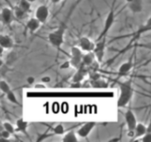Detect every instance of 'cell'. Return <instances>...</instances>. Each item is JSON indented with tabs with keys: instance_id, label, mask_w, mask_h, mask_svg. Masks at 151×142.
<instances>
[{
	"instance_id": "obj_17",
	"label": "cell",
	"mask_w": 151,
	"mask_h": 142,
	"mask_svg": "<svg viewBox=\"0 0 151 142\" xmlns=\"http://www.w3.org/2000/svg\"><path fill=\"white\" fill-rule=\"evenodd\" d=\"M94 59H96V57H94L93 51L86 52V54H84L82 56L81 64H83L84 66H86V67H90V66H91L93 64Z\"/></svg>"
},
{
	"instance_id": "obj_19",
	"label": "cell",
	"mask_w": 151,
	"mask_h": 142,
	"mask_svg": "<svg viewBox=\"0 0 151 142\" xmlns=\"http://www.w3.org/2000/svg\"><path fill=\"white\" fill-rule=\"evenodd\" d=\"M28 127V122L26 121L24 118H18L16 120V126H15V133L21 132L25 133L27 135V129Z\"/></svg>"
},
{
	"instance_id": "obj_14",
	"label": "cell",
	"mask_w": 151,
	"mask_h": 142,
	"mask_svg": "<svg viewBox=\"0 0 151 142\" xmlns=\"http://www.w3.org/2000/svg\"><path fill=\"white\" fill-rule=\"evenodd\" d=\"M133 67V63H132V61H127L126 63H124L123 64H121L119 66V68H118V76H125L127 75V73L130 72V70Z\"/></svg>"
},
{
	"instance_id": "obj_11",
	"label": "cell",
	"mask_w": 151,
	"mask_h": 142,
	"mask_svg": "<svg viewBox=\"0 0 151 142\" xmlns=\"http://www.w3.org/2000/svg\"><path fill=\"white\" fill-rule=\"evenodd\" d=\"M94 44H96V43L93 42L88 37H80L79 38V41H78V47L82 51L91 52L93 49Z\"/></svg>"
},
{
	"instance_id": "obj_21",
	"label": "cell",
	"mask_w": 151,
	"mask_h": 142,
	"mask_svg": "<svg viewBox=\"0 0 151 142\" xmlns=\"http://www.w3.org/2000/svg\"><path fill=\"white\" fill-rule=\"evenodd\" d=\"M17 6L20 8L21 9H23L25 12H30V8H31V3H29L27 0H20L18 3Z\"/></svg>"
},
{
	"instance_id": "obj_26",
	"label": "cell",
	"mask_w": 151,
	"mask_h": 142,
	"mask_svg": "<svg viewBox=\"0 0 151 142\" xmlns=\"http://www.w3.org/2000/svg\"><path fill=\"white\" fill-rule=\"evenodd\" d=\"M0 142H9V138H5V137H1L0 136Z\"/></svg>"
},
{
	"instance_id": "obj_25",
	"label": "cell",
	"mask_w": 151,
	"mask_h": 142,
	"mask_svg": "<svg viewBox=\"0 0 151 142\" xmlns=\"http://www.w3.org/2000/svg\"><path fill=\"white\" fill-rule=\"evenodd\" d=\"M42 82H45V83H49L50 82V78L49 77H44V78H42Z\"/></svg>"
},
{
	"instance_id": "obj_6",
	"label": "cell",
	"mask_w": 151,
	"mask_h": 142,
	"mask_svg": "<svg viewBox=\"0 0 151 142\" xmlns=\"http://www.w3.org/2000/svg\"><path fill=\"white\" fill-rule=\"evenodd\" d=\"M0 90L6 95L7 99H9V101L13 104H16V105H20V103H19L18 99L15 96V94L12 91V89L11 88V86L9 85V83L6 82V80H0Z\"/></svg>"
},
{
	"instance_id": "obj_22",
	"label": "cell",
	"mask_w": 151,
	"mask_h": 142,
	"mask_svg": "<svg viewBox=\"0 0 151 142\" xmlns=\"http://www.w3.org/2000/svg\"><path fill=\"white\" fill-rule=\"evenodd\" d=\"M12 12H13V14H14V17L17 18V19H23L27 15V12H24L23 9H21L18 6L14 7V9Z\"/></svg>"
},
{
	"instance_id": "obj_24",
	"label": "cell",
	"mask_w": 151,
	"mask_h": 142,
	"mask_svg": "<svg viewBox=\"0 0 151 142\" xmlns=\"http://www.w3.org/2000/svg\"><path fill=\"white\" fill-rule=\"evenodd\" d=\"M53 133L55 135H63L65 133V129L63 125L61 124H57L54 128H53Z\"/></svg>"
},
{
	"instance_id": "obj_13",
	"label": "cell",
	"mask_w": 151,
	"mask_h": 142,
	"mask_svg": "<svg viewBox=\"0 0 151 142\" xmlns=\"http://www.w3.org/2000/svg\"><path fill=\"white\" fill-rule=\"evenodd\" d=\"M0 46L4 49H11L14 46V42L11 36L0 33Z\"/></svg>"
},
{
	"instance_id": "obj_4",
	"label": "cell",
	"mask_w": 151,
	"mask_h": 142,
	"mask_svg": "<svg viewBox=\"0 0 151 142\" xmlns=\"http://www.w3.org/2000/svg\"><path fill=\"white\" fill-rule=\"evenodd\" d=\"M106 43H107V37L103 38V39L99 40V41H96V43L94 44L93 53L99 63H102V61L104 59L105 49H106Z\"/></svg>"
},
{
	"instance_id": "obj_16",
	"label": "cell",
	"mask_w": 151,
	"mask_h": 142,
	"mask_svg": "<svg viewBox=\"0 0 151 142\" xmlns=\"http://www.w3.org/2000/svg\"><path fill=\"white\" fill-rule=\"evenodd\" d=\"M129 9L134 13H139L143 11V2L142 0H131L129 3Z\"/></svg>"
},
{
	"instance_id": "obj_3",
	"label": "cell",
	"mask_w": 151,
	"mask_h": 142,
	"mask_svg": "<svg viewBox=\"0 0 151 142\" xmlns=\"http://www.w3.org/2000/svg\"><path fill=\"white\" fill-rule=\"evenodd\" d=\"M114 22H115V12H114V3H113L111 8V9H110V12H109L108 15H107L105 23H104L103 30H102L100 34L98 35L96 41H99V40L103 39V38L107 37V34H108L109 30H110L111 28V27H112L113 24H114Z\"/></svg>"
},
{
	"instance_id": "obj_18",
	"label": "cell",
	"mask_w": 151,
	"mask_h": 142,
	"mask_svg": "<svg viewBox=\"0 0 151 142\" xmlns=\"http://www.w3.org/2000/svg\"><path fill=\"white\" fill-rule=\"evenodd\" d=\"M147 132V127L144 125L143 123H137L135 126V129L133 131V138H137V137H142L145 133Z\"/></svg>"
},
{
	"instance_id": "obj_33",
	"label": "cell",
	"mask_w": 151,
	"mask_h": 142,
	"mask_svg": "<svg viewBox=\"0 0 151 142\" xmlns=\"http://www.w3.org/2000/svg\"><path fill=\"white\" fill-rule=\"evenodd\" d=\"M67 1H68V0H65V2H64V3H66V2H67Z\"/></svg>"
},
{
	"instance_id": "obj_9",
	"label": "cell",
	"mask_w": 151,
	"mask_h": 142,
	"mask_svg": "<svg viewBox=\"0 0 151 142\" xmlns=\"http://www.w3.org/2000/svg\"><path fill=\"white\" fill-rule=\"evenodd\" d=\"M96 125V123L94 121H89L84 123L83 125L80 126L78 131H77V134L79 137H83V138H86V137L90 135V133L92 132V130L94 128V126Z\"/></svg>"
},
{
	"instance_id": "obj_15",
	"label": "cell",
	"mask_w": 151,
	"mask_h": 142,
	"mask_svg": "<svg viewBox=\"0 0 151 142\" xmlns=\"http://www.w3.org/2000/svg\"><path fill=\"white\" fill-rule=\"evenodd\" d=\"M41 25H42L41 22L38 20V19H36L35 17L30 18L29 20L27 22V28L31 33H34L37 30H39Z\"/></svg>"
},
{
	"instance_id": "obj_30",
	"label": "cell",
	"mask_w": 151,
	"mask_h": 142,
	"mask_svg": "<svg viewBox=\"0 0 151 142\" xmlns=\"http://www.w3.org/2000/svg\"><path fill=\"white\" fill-rule=\"evenodd\" d=\"M2 65H3V60H2V59H0V67H1Z\"/></svg>"
},
{
	"instance_id": "obj_23",
	"label": "cell",
	"mask_w": 151,
	"mask_h": 142,
	"mask_svg": "<svg viewBox=\"0 0 151 142\" xmlns=\"http://www.w3.org/2000/svg\"><path fill=\"white\" fill-rule=\"evenodd\" d=\"M2 125H3V129L4 130H6L7 132H9L11 135H14L15 134V127H14L12 123H9L8 121H5L2 123Z\"/></svg>"
},
{
	"instance_id": "obj_32",
	"label": "cell",
	"mask_w": 151,
	"mask_h": 142,
	"mask_svg": "<svg viewBox=\"0 0 151 142\" xmlns=\"http://www.w3.org/2000/svg\"><path fill=\"white\" fill-rule=\"evenodd\" d=\"M27 1H28V2H29V3H33V2H35L36 0H27Z\"/></svg>"
},
{
	"instance_id": "obj_7",
	"label": "cell",
	"mask_w": 151,
	"mask_h": 142,
	"mask_svg": "<svg viewBox=\"0 0 151 142\" xmlns=\"http://www.w3.org/2000/svg\"><path fill=\"white\" fill-rule=\"evenodd\" d=\"M0 19H1V21L4 25H6V26L12 25V23L14 21V19H15L12 9L8 7L3 8L1 13H0Z\"/></svg>"
},
{
	"instance_id": "obj_1",
	"label": "cell",
	"mask_w": 151,
	"mask_h": 142,
	"mask_svg": "<svg viewBox=\"0 0 151 142\" xmlns=\"http://www.w3.org/2000/svg\"><path fill=\"white\" fill-rule=\"evenodd\" d=\"M120 95L117 101V107L123 108L127 106L130 102L133 97V88H132L131 80H127L125 82L119 83Z\"/></svg>"
},
{
	"instance_id": "obj_31",
	"label": "cell",
	"mask_w": 151,
	"mask_h": 142,
	"mask_svg": "<svg viewBox=\"0 0 151 142\" xmlns=\"http://www.w3.org/2000/svg\"><path fill=\"white\" fill-rule=\"evenodd\" d=\"M3 130V125H2V123L0 122V131H2Z\"/></svg>"
},
{
	"instance_id": "obj_8",
	"label": "cell",
	"mask_w": 151,
	"mask_h": 142,
	"mask_svg": "<svg viewBox=\"0 0 151 142\" xmlns=\"http://www.w3.org/2000/svg\"><path fill=\"white\" fill-rule=\"evenodd\" d=\"M49 17V9L48 7L45 6V5H41L37 9L35 12V18L38 19L41 24H45L47 19Z\"/></svg>"
},
{
	"instance_id": "obj_12",
	"label": "cell",
	"mask_w": 151,
	"mask_h": 142,
	"mask_svg": "<svg viewBox=\"0 0 151 142\" xmlns=\"http://www.w3.org/2000/svg\"><path fill=\"white\" fill-rule=\"evenodd\" d=\"M87 68L86 66H84L83 64H81L79 67L77 68V72L75 73V75L73 76L72 78V82L74 83H80L82 82V80L84 79V77L87 74Z\"/></svg>"
},
{
	"instance_id": "obj_10",
	"label": "cell",
	"mask_w": 151,
	"mask_h": 142,
	"mask_svg": "<svg viewBox=\"0 0 151 142\" xmlns=\"http://www.w3.org/2000/svg\"><path fill=\"white\" fill-rule=\"evenodd\" d=\"M125 121H126L129 132L134 131L135 126L137 124V120H136L135 114L132 112V110H130V109L127 110V112L125 113Z\"/></svg>"
},
{
	"instance_id": "obj_27",
	"label": "cell",
	"mask_w": 151,
	"mask_h": 142,
	"mask_svg": "<svg viewBox=\"0 0 151 142\" xmlns=\"http://www.w3.org/2000/svg\"><path fill=\"white\" fill-rule=\"evenodd\" d=\"M49 1H50L51 3H53V4H58L59 2L61 1V0H49Z\"/></svg>"
},
{
	"instance_id": "obj_29",
	"label": "cell",
	"mask_w": 151,
	"mask_h": 142,
	"mask_svg": "<svg viewBox=\"0 0 151 142\" xmlns=\"http://www.w3.org/2000/svg\"><path fill=\"white\" fill-rule=\"evenodd\" d=\"M4 49H3V47L1 46H0V56H1L2 54H3V52H4Z\"/></svg>"
},
{
	"instance_id": "obj_2",
	"label": "cell",
	"mask_w": 151,
	"mask_h": 142,
	"mask_svg": "<svg viewBox=\"0 0 151 142\" xmlns=\"http://www.w3.org/2000/svg\"><path fill=\"white\" fill-rule=\"evenodd\" d=\"M65 30H66V25L64 23H63V24H60V26L57 28V30L50 32L48 34L49 43L54 47H56L58 50H60V46L63 44Z\"/></svg>"
},
{
	"instance_id": "obj_5",
	"label": "cell",
	"mask_w": 151,
	"mask_h": 142,
	"mask_svg": "<svg viewBox=\"0 0 151 142\" xmlns=\"http://www.w3.org/2000/svg\"><path fill=\"white\" fill-rule=\"evenodd\" d=\"M83 51L79 49L78 46H72L71 49V59L69 62V64L72 65L73 67L78 68L81 65Z\"/></svg>"
},
{
	"instance_id": "obj_28",
	"label": "cell",
	"mask_w": 151,
	"mask_h": 142,
	"mask_svg": "<svg viewBox=\"0 0 151 142\" xmlns=\"http://www.w3.org/2000/svg\"><path fill=\"white\" fill-rule=\"evenodd\" d=\"M28 80V83H33V82H34V79H33L32 77H29V78H28V80Z\"/></svg>"
},
{
	"instance_id": "obj_20",
	"label": "cell",
	"mask_w": 151,
	"mask_h": 142,
	"mask_svg": "<svg viewBox=\"0 0 151 142\" xmlns=\"http://www.w3.org/2000/svg\"><path fill=\"white\" fill-rule=\"evenodd\" d=\"M63 142H78V138L75 131H70L63 135Z\"/></svg>"
}]
</instances>
